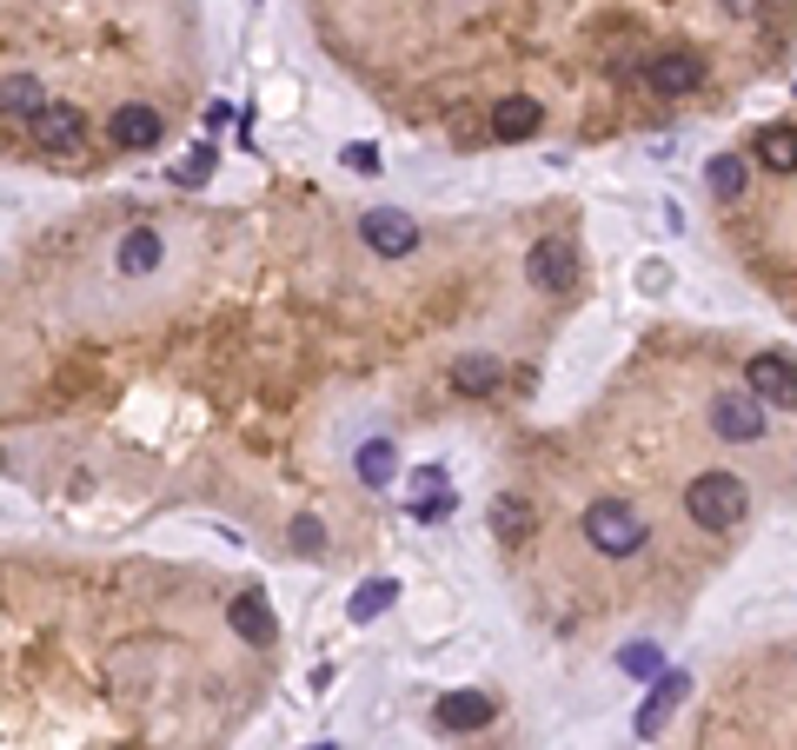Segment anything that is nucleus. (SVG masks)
<instances>
[{"mask_svg": "<svg viewBox=\"0 0 797 750\" xmlns=\"http://www.w3.org/2000/svg\"><path fill=\"white\" fill-rule=\"evenodd\" d=\"M745 173H752V166H745L738 153H718V160L705 166V186H712V199H738V193H745Z\"/></svg>", "mask_w": 797, "mask_h": 750, "instance_id": "nucleus-22", "label": "nucleus"}, {"mask_svg": "<svg viewBox=\"0 0 797 750\" xmlns=\"http://www.w3.org/2000/svg\"><path fill=\"white\" fill-rule=\"evenodd\" d=\"M40 106H47V93H40L33 73H7V80H0V113H7V120H33Z\"/></svg>", "mask_w": 797, "mask_h": 750, "instance_id": "nucleus-18", "label": "nucleus"}, {"mask_svg": "<svg viewBox=\"0 0 797 750\" xmlns=\"http://www.w3.org/2000/svg\"><path fill=\"white\" fill-rule=\"evenodd\" d=\"M113 266H120L126 279H133V273H153V266H160V233H153V226H133V233L120 239Z\"/></svg>", "mask_w": 797, "mask_h": 750, "instance_id": "nucleus-17", "label": "nucleus"}, {"mask_svg": "<svg viewBox=\"0 0 797 750\" xmlns=\"http://www.w3.org/2000/svg\"><path fill=\"white\" fill-rule=\"evenodd\" d=\"M572 273H579V253H572L565 239H539V246L525 253V279H532L539 292H565Z\"/></svg>", "mask_w": 797, "mask_h": 750, "instance_id": "nucleus-7", "label": "nucleus"}, {"mask_svg": "<svg viewBox=\"0 0 797 750\" xmlns=\"http://www.w3.org/2000/svg\"><path fill=\"white\" fill-rule=\"evenodd\" d=\"M346 166H352V173H379V146H372V140H352V146H346Z\"/></svg>", "mask_w": 797, "mask_h": 750, "instance_id": "nucleus-26", "label": "nucleus"}, {"mask_svg": "<svg viewBox=\"0 0 797 750\" xmlns=\"http://www.w3.org/2000/svg\"><path fill=\"white\" fill-rule=\"evenodd\" d=\"M313 750H339V744H313Z\"/></svg>", "mask_w": 797, "mask_h": 750, "instance_id": "nucleus-28", "label": "nucleus"}, {"mask_svg": "<svg viewBox=\"0 0 797 750\" xmlns=\"http://www.w3.org/2000/svg\"><path fill=\"white\" fill-rule=\"evenodd\" d=\"M27 140H33L40 153H80V146H86V113H80V106L47 100V106L27 120Z\"/></svg>", "mask_w": 797, "mask_h": 750, "instance_id": "nucleus-3", "label": "nucleus"}, {"mask_svg": "<svg viewBox=\"0 0 797 750\" xmlns=\"http://www.w3.org/2000/svg\"><path fill=\"white\" fill-rule=\"evenodd\" d=\"M725 7H732V13H752V0H725Z\"/></svg>", "mask_w": 797, "mask_h": 750, "instance_id": "nucleus-27", "label": "nucleus"}, {"mask_svg": "<svg viewBox=\"0 0 797 750\" xmlns=\"http://www.w3.org/2000/svg\"><path fill=\"white\" fill-rule=\"evenodd\" d=\"M226 625L239 631V645H273V638H279V625H273V605H266V592H239V598L226 605Z\"/></svg>", "mask_w": 797, "mask_h": 750, "instance_id": "nucleus-9", "label": "nucleus"}, {"mask_svg": "<svg viewBox=\"0 0 797 750\" xmlns=\"http://www.w3.org/2000/svg\"><path fill=\"white\" fill-rule=\"evenodd\" d=\"M206 173H213V146H193V153L173 166V186H206Z\"/></svg>", "mask_w": 797, "mask_h": 750, "instance_id": "nucleus-25", "label": "nucleus"}, {"mask_svg": "<svg viewBox=\"0 0 797 750\" xmlns=\"http://www.w3.org/2000/svg\"><path fill=\"white\" fill-rule=\"evenodd\" d=\"M745 379H752V399H772V405H797V359L785 352H758L752 366H745Z\"/></svg>", "mask_w": 797, "mask_h": 750, "instance_id": "nucleus-6", "label": "nucleus"}, {"mask_svg": "<svg viewBox=\"0 0 797 750\" xmlns=\"http://www.w3.org/2000/svg\"><path fill=\"white\" fill-rule=\"evenodd\" d=\"M446 512H452V485H446V472H439V465H419V472H412V518L432 525V518H446Z\"/></svg>", "mask_w": 797, "mask_h": 750, "instance_id": "nucleus-14", "label": "nucleus"}, {"mask_svg": "<svg viewBox=\"0 0 797 750\" xmlns=\"http://www.w3.org/2000/svg\"><path fill=\"white\" fill-rule=\"evenodd\" d=\"M692 691V678L685 671H658V685H652V698L638 705V738H658L665 731V718L678 711V698Z\"/></svg>", "mask_w": 797, "mask_h": 750, "instance_id": "nucleus-11", "label": "nucleus"}, {"mask_svg": "<svg viewBox=\"0 0 797 750\" xmlns=\"http://www.w3.org/2000/svg\"><path fill=\"white\" fill-rule=\"evenodd\" d=\"M432 718H439V731H486L499 718V705L486 691H452V698L432 705Z\"/></svg>", "mask_w": 797, "mask_h": 750, "instance_id": "nucleus-10", "label": "nucleus"}, {"mask_svg": "<svg viewBox=\"0 0 797 750\" xmlns=\"http://www.w3.org/2000/svg\"><path fill=\"white\" fill-rule=\"evenodd\" d=\"M293 552H299V558H319V552H326V525H319L313 512L293 518Z\"/></svg>", "mask_w": 797, "mask_h": 750, "instance_id": "nucleus-24", "label": "nucleus"}, {"mask_svg": "<svg viewBox=\"0 0 797 750\" xmlns=\"http://www.w3.org/2000/svg\"><path fill=\"white\" fill-rule=\"evenodd\" d=\"M359 233H366V246H372L379 259H406V253L419 246V219L399 213V206H372V213L359 219Z\"/></svg>", "mask_w": 797, "mask_h": 750, "instance_id": "nucleus-4", "label": "nucleus"}, {"mask_svg": "<svg viewBox=\"0 0 797 750\" xmlns=\"http://www.w3.org/2000/svg\"><path fill=\"white\" fill-rule=\"evenodd\" d=\"M106 133H113V146L140 153V146H153V140H160V113L133 100V106H120V113H113V126H106Z\"/></svg>", "mask_w": 797, "mask_h": 750, "instance_id": "nucleus-13", "label": "nucleus"}, {"mask_svg": "<svg viewBox=\"0 0 797 750\" xmlns=\"http://www.w3.org/2000/svg\"><path fill=\"white\" fill-rule=\"evenodd\" d=\"M619 671H625V678H658V671H665V651H658V645H625V651H619Z\"/></svg>", "mask_w": 797, "mask_h": 750, "instance_id": "nucleus-23", "label": "nucleus"}, {"mask_svg": "<svg viewBox=\"0 0 797 750\" xmlns=\"http://www.w3.org/2000/svg\"><path fill=\"white\" fill-rule=\"evenodd\" d=\"M499 379H505V366L486 359V352H459V359H452V392H472V399H479V392H492Z\"/></svg>", "mask_w": 797, "mask_h": 750, "instance_id": "nucleus-15", "label": "nucleus"}, {"mask_svg": "<svg viewBox=\"0 0 797 750\" xmlns=\"http://www.w3.org/2000/svg\"><path fill=\"white\" fill-rule=\"evenodd\" d=\"M539 126H545V106H539L532 93H505V100L492 106V133H499V140H532Z\"/></svg>", "mask_w": 797, "mask_h": 750, "instance_id": "nucleus-12", "label": "nucleus"}, {"mask_svg": "<svg viewBox=\"0 0 797 750\" xmlns=\"http://www.w3.org/2000/svg\"><path fill=\"white\" fill-rule=\"evenodd\" d=\"M712 432L732 439V445H758L765 439V405L752 392H718L712 399Z\"/></svg>", "mask_w": 797, "mask_h": 750, "instance_id": "nucleus-5", "label": "nucleus"}, {"mask_svg": "<svg viewBox=\"0 0 797 750\" xmlns=\"http://www.w3.org/2000/svg\"><path fill=\"white\" fill-rule=\"evenodd\" d=\"M392 605H399V578H366V585L352 592L346 618H352V625H372V618H386Z\"/></svg>", "mask_w": 797, "mask_h": 750, "instance_id": "nucleus-16", "label": "nucleus"}, {"mask_svg": "<svg viewBox=\"0 0 797 750\" xmlns=\"http://www.w3.org/2000/svg\"><path fill=\"white\" fill-rule=\"evenodd\" d=\"M758 160L772 173H797V126H765L758 133Z\"/></svg>", "mask_w": 797, "mask_h": 750, "instance_id": "nucleus-21", "label": "nucleus"}, {"mask_svg": "<svg viewBox=\"0 0 797 750\" xmlns=\"http://www.w3.org/2000/svg\"><path fill=\"white\" fill-rule=\"evenodd\" d=\"M645 80H652L665 100H678V93H698V86H705V60H692V53H652Z\"/></svg>", "mask_w": 797, "mask_h": 750, "instance_id": "nucleus-8", "label": "nucleus"}, {"mask_svg": "<svg viewBox=\"0 0 797 750\" xmlns=\"http://www.w3.org/2000/svg\"><path fill=\"white\" fill-rule=\"evenodd\" d=\"M352 465H359L366 485H392V472H399V445H392V439H366Z\"/></svg>", "mask_w": 797, "mask_h": 750, "instance_id": "nucleus-19", "label": "nucleus"}, {"mask_svg": "<svg viewBox=\"0 0 797 750\" xmlns=\"http://www.w3.org/2000/svg\"><path fill=\"white\" fill-rule=\"evenodd\" d=\"M532 525H539V518H532V505H525V499H492V532H499L505 545H525V538H532Z\"/></svg>", "mask_w": 797, "mask_h": 750, "instance_id": "nucleus-20", "label": "nucleus"}, {"mask_svg": "<svg viewBox=\"0 0 797 750\" xmlns=\"http://www.w3.org/2000/svg\"><path fill=\"white\" fill-rule=\"evenodd\" d=\"M645 538H652V532H645V518H638L632 499H592V505H585V545H592L599 558H632Z\"/></svg>", "mask_w": 797, "mask_h": 750, "instance_id": "nucleus-2", "label": "nucleus"}, {"mask_svg": "<svg viewBox=\"0 0 797 750\" xmlns=\"http://www.w3.org/2000/svg\"><path fill=\"white\" fill-rule=\"evenodd\" d=\"M685 512H692L698 532H732V525H745L752 492H745L738 472H698V479L685 485Z\"/></svg>", "mask_w": 797, "mask_h": 750, "instance_id": "nucleus-1", "label": "nucleus"}]
</instances>
